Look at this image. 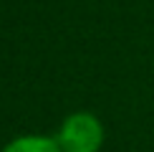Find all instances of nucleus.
<instances>
[{"label":"nucleus","mask_w":154,"mask_h":152,"mask_svg":"<svg viewBox=\"0 0 154 152\" xmlns=\"http://www.w3.org/2000/svg\"><path fill=\"white\" fill-rule=\"evenodd\" d=\"M56 139L63 152H99L104 144V127L91 112H76L66 117Z\"/></svg>","instance_id":"nucleus-1"},{"label":"nucleus","mask_w":154,"mask_h":152,"mask_svg":"<svg viewBox=\"0 0 154 152\" xmlns=\"http://www.w3.org/2000/svg\"><path fill=\"white\" fill-rule=\"evenodd\" d=\"M3 152H63V150H61L58 139H53V137L25 135V137H15L13 142H8Z\"/></svg>","instance_id":"nucleus-2"}]
</instances>
